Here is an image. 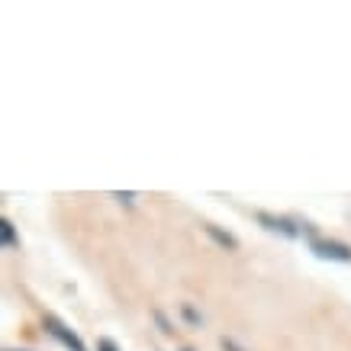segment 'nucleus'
I'll return each instance as SVG.
<instances>
[{"mask_svg": "<svg viewBox=\"0 0 351 351\" xmlns=\"http://www.w3.org/2000/svg\"><path fill=\"white\" fill-rule=\"evenodd\" d=\"M309 248L316 252V258H326V261H341V265H351V248L341 242H326V239H313Z\"/></svg>", "mask_w": 351, "mask_h": 351, "instance_id": "nucleus-1", "label": "nucleus"}, {"mask_svg": "<svg viewBox=\"0 0 351 351\" xmlns=\"http://www.w3.org/2000/svg\"><path fill=\"white\" fill-rule=\"evenodd\" d=\"M45 326H49V332H52L55 339L62 341L64 348H71V351H87V348H84V341L77 339V335H75L71 329H68V326H62V322L55 319V316H45Z\"/></svg>", "mask_w": 351, "mask_h": 351, "instance_id": "nucleus-2", "label": "nucleus"}, {"mask_svg": "<svg viewBox=\"0 0 351 351\" xmlns=\"http://www.w3.org/2000/svg\"><path fill=\"white\" fill-rule=\"evenodd\" d=\"M258 223H265V229H271V232H280V235H287V239L300 235V229H293V223H290V219H284V216L258 213Z\"/></svg>", "mask_w": 351, "mask_h": 351, "instance_id": "nucleus-3", "label": "nucleus"}, {"mask_svg": "<svg viewBox=\"0 0 351 351\" xmlns=\"http://www.w3.org/2000/svg\"><path fill=\"white\" fill-rule=\"evenodd\" d=\"M206 232L213 235V239H216V242H219V245H229V248H239V242H235V235H229V232H219L216 226H206Z\"/></svg>", "mask_w": 351, "mask_h": 351, "instance_id": "nucleus-4", "label": "nucleus"}, {"mask_svg": "<svg viewBox=\"0 0 351 351\" xmlns=\"http://www.w3.org/2000/svg\"><path fill=\"white\" fill-rule=\"evenodd\" d=\"M0 229H3V248H13V245H16V232H13V223H10V219H3V223H0Z\"/></svg>", "mask_w": 351, "mask_h": 351, "instance_id": "nucleus-5", "label": "nucleus"}, {"mask_svg": "<svg viewBox=\"0 0 351 351\" xmlns=\"http://www.w3.org/2000/svg\"><path fill=\"white\" fill-rule=\"evenodd\" d=\"M97 351H117V345H113L110 339H100L97 341Z\"/></svg>", "mask_w": 351, "mask_h": 351, "instance_id": "nucleus-6", "label": "nucleus"}, {"mask_svg": "<svg viewBox=\"0 0 351 351\" xmlns=\"http://www.w3.org/2000/svg\"><path fill=\"white\" fill-rule=\"evenodd\" d=\"M184 351H191V348H184Z\"/></svg>", "mask_w": 351, "mask_h": 351, "instance_id": "nucleus-7", "label": "nucleus"}]
</instances>
